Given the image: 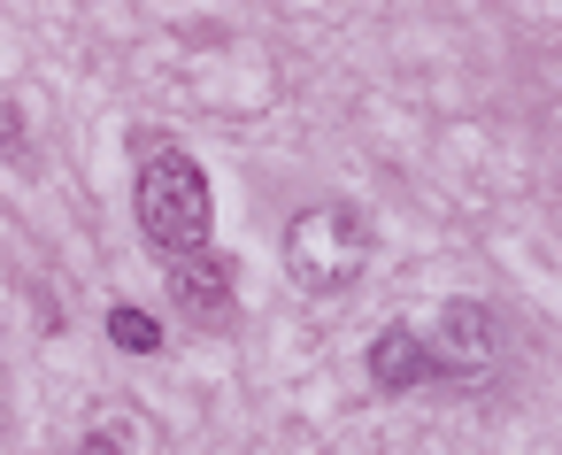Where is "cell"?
I'll return each instance as SVG.
<instances>
[{"label": "cell", "mask_w": 562, "mask_h": 455, "mask_svg": "<svg viewBox=\"0 0 562 455\" xmlns=\"http://www.w3.org/2000/svg\"><path fill=\"white\" fill-rule=\"evenodd\" d=\"M78 455H124V447H116V440H86Z\"/></svg>", "instance_id": "obj_7"}, {"label": "cell", "mask_w": 562, "mask_h": 455, "mask_svg": "<svg viewBox=\"0 0 562 455\" xmlns=\"http://www.w3.org/2000/svg\"><path fill=\"white\" fill-rule=\"evenodd\" d=\"M178 301L193 309V317H224L232 309V270L224 263H209V255H178Z\"/></svg>", "instance_id": "obj_5"}, {"label": "cell", "mask_w": 562, "mask_h": 455, "mask_svg": "<svg viewBox=\"0 0 562 455\" xmlns=\"http://www.w3.org/2000/svg\"><path fill=\"white\" fill-rule=\"evenodd\" d=\"M362 255H370V232H362L347 209H308V217H293V232H285V263H293V278L316 286V293L347 286V278L362 270Z\"/></svg>", "instance_id": "obj_2"}, {"label": "cell", "mask_w": 562, "mask_h": 455, "mask_svg": "<svg viewBox=\"0 0 562 455\" xmlns=\"http://www.w3.org/2000/svg\"><path fill=\"white\" fill-rule=\"evenodd\" d=\"M485 363H493V317L470 309V301L447 309V355H439V370H447V378H477Z\"/></svg>", "instance_id": "obj_4"}, {"label": "cell", "mask_w": 562, "mask_h": 455, "mask_svg": "<svg viewBox=\"0 0 562 455\" xmlns=\"http://www.w3.org/2000/svg\"><path fill=\"white\" fill-rule=\"evenodd\" d=\"M370 378L401 393V386H424V378H439V355H431V347H424L408 324H385V332L370 340Z\"/></svg>", "instance_id": "obj_3"}, {"label": "cell", "mask_w": 562, "mask_h": 455, "mask_svg": "<svg viewBox=\"0 0 562 455\" xmlns=\"http://www.w3.org/2000/svg\"><path fill=\"white\" fill-rule=\"evenodd\" d=\"M109 340L132 347V355H155V347H162V324H155L147 309H109Z\"/></svg>", "instance_id": "obj_6"}, {"label": "cell", "mask_w": 562, "mask_h": 455, "mask_svg": "<svg viewBox=\"0 0 562 455\" xmlns=\"http://www.w3.org/2000/svg\"><path fill=\"white\" fill-rule=\"evenodd\" d=\"M132 201H139V232H147V247H162L170 263L209 247L216 209H209V178H201V163H193V155H178V147L147 155V163H139V193H132Z\"/></svg>", "instance_id": "obj_1"}]
</instances>
